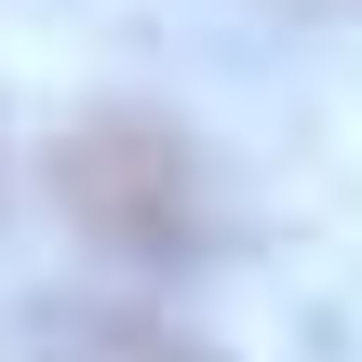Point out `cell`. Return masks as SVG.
I'll return each mask as SVG.
<instances>
[{
	"instance_id": "obj_1",
	"label": "cell",
	"mask_w": 362,
	"mask_h": 362,
	"mask_svg": "<svg viewBox=\"0 0 362 362\" xmlns=\"http://www.w3.org/2000/svg\"><path fill=\"white\" fill-rule=\"evenodd\" d=\"M54 188H67V215L107 242V255H134V269H161V255H188L202 242V161H188V134L175 121H81L67 134V161H54Z\"/></svg>"
}]
</instances>
